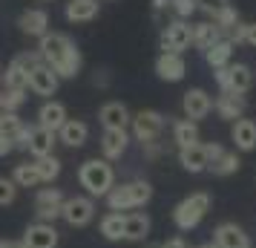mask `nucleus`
<instances>
[{
    "mask_svg": "<svg viewBox=\"0 0 256 248\" xmlns=\"http://www.w3.org/2000/svg\"><path fill=\"white\" fill-rule=\"evenodd\" d=\"M38 55L46 67H52L58 78H75L81 72V52L72 44V38L64 32H46L40 38Z\"/></svg>",
    "mask_w": 256,
    "mask_h": 248,
    "instance_id": "1",
    "label": "nucleus"
},
{
    "mask_svg": "<svg viewBox=\"0 0 256 248\" xmlns=\"http://www.w3.org/2000/svg\"><path fill=\"white\" fill-rule=\"evenodd\" d=\"M78 182L90 196H106L116 185V170L106 159H86L78 167Z\"/></svg>",
    "mask_w": 256,
    "mask_h": 248,
    "instance_id": "2",
    "label": "nucleus"
},
{
    "mask_svg": "<svg viewBox=\"0 0 256 248\" xmlns=\"http://www.w3.org/2000/svg\"><path fill=\"white\" fill-rule=\"evenodd\" d=\"M152 199V185L144 179L136 182H124V185H112V190L106 193V205L110 211H136L141 205H147Z\"/></svg>",
    "mask_w": 256,
    "mask_h": 248,
    "instance_id": "3",
    "label": "nucleus"
},
{
    "mask_svg": "<svg viewBox=\"0 0 256 248\" xmlns=\"http://www.w3.org/2000/svg\"><path fill=\"white\" fill-rule=\"evenodd\" d=\"M210 193H204V190H196V193H190V196H184V199L178 202L173 208V222L178 231H193L202 219H204V213L210 211Z\"/></svg>",
    "mask_w": 256,
    "mask_h": 248,
    "instance_id": "4",
    "label": "nucleus"
},
{
    "mask_svg": "<svg viewBox=\"0 0 256 248\" xmlns=\"http://www.w3.org/2000/svg\"><path fill=\"white\" fill-rule=\"evenodd\" d=\"M216 84H219L222 93L244 95L254 87V70L248 64H228V67L216 70Z\"/></svg>",
    "mask_w": 256,
    "mask_h": 248,
    "instance_id": "5",
    "label": "nucleus"
},
{
    "mask_svg": "<svg viewBox=\"0 0 256 248\" xmlns=\"http://www.w3.org/2000/svg\"><path fill=\"white\" fill-rule=\"evenodd\" d=\"M132 136L136 142H141V147L150 142H158L162 139V130H164V116L158 110H138L132 116Z\"/></svg>",
    "mask_w": 256,
    "mask_h": 248,
    "instance_id": "6",
    "label": "nucleus"
},
{
    "mask_svg": "<svg viewBox=\"0 0 256 248\" xmlns=\"http://www.w3.org/2000/svg\"><path fill=\"white\" fill-rule=\"evenodd\" d=\"M60 216H64L66 225H72V228H84V225H90L92 222V216H95L92 196H70V199H64Z\"/></svg>",
    "mask_w": 256,
    "mask_h": 248,
    "instance_id": "7",
    "label": "nucleus"
},
{
    "mask_svg": "<svg viewBox=\"0 0 256 248\" xmlns=\"http://www.w3.org/2000/svg\"><path fill=\"white\" fill-rule=\"evenodd\" d=\"M184 49H190V24L176 18V21H170L167 29L162 32V52L182 55Z\"/></svg>",
    "mask_w": 256,
    "mask_h": 248,
    "instance_id": "8",
    "label": "nucleus"
},
{
    "mask_svg": "<svg viewBox=\"0 0 256 248\" xmlns=\"http://www.w3.org/2000/svg\"><path fill=\"white\" fill-rule=\"evenodd\" d=\"M60 208H64V193L58 188H40L35 196V213L40 222H52L60 216Z\"/></svg>",
    "mask_w": 256,
    "mask_h": 248,
    "instance_id": "9",
    "label": "nucleus"
},
{
    "mask_svg": "<svg viewBox=\"0 0 256 248\" xmlns=\"http://www.w3.org/2000/svg\"><path fill=\"white\" fill-rule=\"evenodd\" d=\"M213 242H216V248H250V236L244 234L242 225L222 222L213 231Z\"/></svg>",
    "mask_w": 256,
    "mask_h": 248,
    "instance_id": "10",
    "label": "nucleus"
},
{
    "mask_svg": "<svg viewBox=\"0 0 256 248\" xmlns=\"http://www.w3.org/2000/svg\"><path fill=\"white\" fill-rule=\"evenodd\" d=\"M182 107H184V118H190V121H196V124H198V121L213 110V98H210L202 87H193V90H187V93H184Z\"/></svg>",
    "mask_w": 256,
    "mask_h": 248,
    "instance_id": "11",
    "label": "nucleus"
},
{
    "mask_svg": "<svg viewBox=\"0 0 256 248\" xmlns=\"http://www.w3.org/2000/svg\"><path fill=\"white\" fill-rule=\"evenodd\" d=\"M58 84H60V78L52 72V67L44 64V61L29 70V90H32L35 95H55Z\"/></svg>",
    "mask_w": 256,
    "mask_h": 248,
    "instance_id": "12",
    "label": "nucleus"
},
{
    "mask_svg": "<svg viewBox=\"0 0 256 248\" xmlns=\"http://www.w3.org/2000/svg\"><path fill=\"white\" fill-rule=\"evenodd\" d=\"M20 242L26 248H58V231L52 222H35L26 228Z\"/></svg>",
    "mask_w": 256,
    "mask_h": 248,
    "instance_id": "13",
    "label": "nucleus"
},
{
    "mask_svg": "<svg viewBox=\"0 0 256 248\" xmlns=\"http://www.w3.org/2000/svg\"><path fill=\"white\" fill-rule=\"evenodd\" d=\"M98 121L104 124V130H127L132 116H130L127 104H121V101H106L101 107V113H98Z\"/></svg>",
    "mask_w": 256,
    "mask_h": 248,
    "instance_id": "14",
    "label": "nucleus"
},
{
    "mask_svg": "<svg viewBox=\"0 0 256 248\" xmlns=\"http://www.w3.org/2000/svg\"><path fill=\"white\" fill-rule=\"evenodd\" d=\"M0 133H3L14 147L26 150V144H29V127L20 121L18 113H0Z\"/></svg>",
    "mask_w": 256,
    "mask_h": 248,
    "instance_id": "15",
    "label": "nucleus"
},
{
    "mask_svg": "<svg viewBox=\"0 0 256 248\" xmlns=\"http://www.w3.org/2000/svg\"><path fill=\"white\" fill-rule=\"evenodd\" d=\"M230 142L236 144L239 153L256 150V121L254 118H236L230 127Z\"/></svg>",
    "mask_w": 256,
    "mask_h": 248,
    "instance_id": "16",
    "label": "nucleus"
},
{
    "mask_svg": "<svg viewBox=\"0 0 256 248\" xmlns=\"http://www.w3.org/2000/svg\"><path fill=\"white\" fill-rule=\"evenodd\" d=\"M213 110H216L219 118H224V121H236V118H244L248 101H244V95L219 93V95H216V101H213Z\"/></svg>",
    "mask_w": 256,
    "mask_h": 248,
    "instance_id": "17",
    "label": "nucleus"
},
{
    "mask_svg": "<svg viewBox=\"0 0 256 248\" xmlns=\"http://www.w3.org/2000/svg\"><path fill=\"white\" fill-rule=\"evenodd\" d=\"M184 72H187V64H184V58H182V55L162 52V55H158V61H156V75H158L162 81H167V84L182 81V78H184Z\"/></svg>",
    "mask_w": 256,
    "mask_h": 248,
    "instance_id": "18",
    "label": "nucleus"
},
{
    "mask_svg": "<svg viewBox=\"0 0 256 248\" xmlns=\"http://www.w3.org/2000/svg\"><path fill=\"white\" fill-rule=\"evenodd\" d=\"M55 142H58V133L46 130V127H29V144H26V150L35 156V159H40V156H52V147H55Z\"/></svg>",
    "mask_w": 256,
    "mask_h": 248,
    "instance_id": "19",
    "label": "nucleus"
},
{
    "mask_svg": "<svg viewBox=\"0 0 256 248\" xmlns=\"http://www.w3.org/2000/svg\"><path fill=\"white\" fill-rule=\"evenodd\" d=\"M222 38H224V35H222V29L216 24H210V21L190 26V47L202 49V52H208L213 44H219Z\"/></svg>",
    "mask_w": 256,
    "mask_h": 248,
    "instance_id": "20",
    "label": "nucleus"
},
{
    "mask_svg": "<svg viewBox=\"0 0 256 248\" xmlns=\"http://www.w3.org/2000/svg\"><path fill=\"white\" fill-rule=\"evenodd\" d=\"M18 26H20V32L29 35V38H44L49 32V15L44 12V9H26V12L20 15Z\"/></svg>",
    "mask_w": 256,
    "mask_h": 248,
    "instance_id": "21",
    "label": "nucleus"
},
{
    "mask_svg": "<svg viewBox=\"0 0 256 248\" xmlns=\"http://www.w3.org/2000/svg\"><path fill=\"white\" fill-rule=\"evenodd\" d=\"M127 144H130L127 130H104V136H101V153H104L106 162H116V159L124 156Z\"/></svg>",
    "mask_w": 256,
    "mask_h": 248,
    "instance_id": "22",
    "label": "nucleus"
},
{
    "mask_svg": "<svg viewBox=\"0 0 256 248\" xmlns=\"http://www.w3.org/2000/svg\"><path fill=\"white\" fill-rule=\"evenodd\" d=\"M66 121V107L60 101H46V104L38 110V127H46V130L58 133Z\"/></svg>",
    "mask_w": 256,
    "mask_h": 248,
    "instance_id": "23",
    "label": "nucleus"
},
{
    "mask_svg": "<svg viewBox=\"0 0 256 248\" xmlns=\"http://www.w3.org/2000/svg\"><path fill=\"white\" fill-rule=\"evenodd\" d=\"M150 236V216L147 213H124V239L130 242H144Z\"/></svg>",
    "mask_w": 256,
    "mask_h": 248,
    "instance_id": "24",
    "label": "nucleus"
},
{
    "mask_svg": "<svg viewBox=\"0 0 256 248\" xmlns=\"http://www.w3.org/2000/svg\"><path fill=\"white\" fill-rule=\"evenodd\" d=\"M178 162L187 173H202L208 170V153H204V144H190V147H182L178 150Z\"/></svg>",
    "mask_w": 256,
    "mask_h": 248,
    "instance_id": "25",
    "label": "nucleus"
},
{
    "mask_svg": "<svg viewBox=\"0 0 256 248\" xmlns=\"http://www.w3.org/2000/svg\"><path fill=\"white\" fill-rule=\"evenodd\" d=\"M101 3L98 0H70L66 3V21L72 24H90L92 18H98Z\"/></svg>",
    "mask_w": 256,
    "mask_h": 248,
    "instance_id": "26",
    "label": "nucleus"
},
{
    "mask_svg": "<svg viewBox=\"0 0 256 248\" xmlns=\"http://www.w3.org/2000/svg\"><path fill=\"white\" fill-rule=\"evenodd\" d=\"M86 136H90V127H86L84 121H78V118H66L64 127L58 130V139L66 144V147H81V144L86 142Z\"/></svg>",
    "mask_w": 256,
    "mask_h": 248,
    "instance_id": "27",
    "label": "nucleus"
},
{
    "mask_svg": "<svg viewBox=\"0 0 256 248\" xmlns=\"http://www.w3.org/2000/svg\"><path fill=\"white\" fill-rule=\"evenodd\" d=\"M173 142H176L178 150H182V147H190V144H198L202 142L198 124L196 121H190V118H178V121L173 124Z\"/></svg>",
    "mask_w": 256,
    "mask_h": 248,
    "instance_id": "28",
    "label": "nucleus"
},
{
    "mask_svg": "<svg viewBox=\"0 0 256 248\" xmlns=\"http://www.w3.org/2000/svg\"><path fill=\"white\" fill-rule=\"evenodd\" d=\"M239 167H242V159H239V153H236V150H224V153H222L216 162H210L208 170L213 173V176H233Z\"/></svg>",
    "mask_w": 256,
    "mask_h": 248,
    "instance_id": "29",
    "label": "nucleus"
},
{
    "mask_svg": "<svg viewBox=\"0 0 256 248\" xmlns=\"http://www.w3.org/2000/svg\"><path fill=\"white\" fill-rule=\"evenodd\" d=\"M233 49H236V47H233L230 41H224V38H222L219 44H213V47L204 52V58H208V64L213 67V70H222V67H228V64L233 61Z\"/></svg>",
    "mask_w": 256,
    "mask_h": 248,
    "instance_id": "30",
    "label": "nucleus"
},
{
    "mask_svg": "<svg viewBox=\"0 0 256 248\" xmlns=\"http://www.w3.org/2000/svg\"><path fill=\"white\" fill-rule=\"evenodd\" d=\"M101 234H104V239H110V242H118V239H124V213L118 211H110L101 219Z\"/></svg>",
    "mask_w": 256,
    "mask_h": 248,
    "instance_id": "31",
    "label": "nucleus"
},
{
    "mask_svg": "<svg viewBox=\"0 0 256 248\" xmlns=\"http://www.w3.org/2000/svg\"><path fill=\"white\" fill-rule=\"evenodd\" d=\"M32 165H35L40 182H52V179H58V173H60V159L55 153L52 156H40V159H35Z\"/></svg>",
    "mask_w": 256,
    "mask_h": 248,
    "instance_id": "32",
    "label": "nucleus"
},
{
    "mask_svg": "<svg viewBox=\"0 0 256 248\" xmlns=\"http://www.w3.org/2000/svg\"><path fill=\"white\" fill-rule=\"evenodd\" d=\"M12 182L18 185V188H38V185H44V182H40V176H38L35 165H29V162H24V165L14 167Z\"/></svg>",
    "mask_w": 256,
    "mask_h": 248,
    "instance_id": "33",
    "label": "nucleus"
},
{
    "mask_svg": "<svg viewBox=\"0 0 256 248\" xmlns=\"http://www.w3.org/2000/svg\"><path fill=\"white\" fill-rule=\"evenodd\" d=\"M24 104H26V90H12V87H6V90L0 93V113H18Z\"/></svg>",
    "mask_w": 256,
    "mask_h": 248,
    "instance_id": "34",
    "label": "nucleus"
},
{
    "mask_svg": "<svg viewBox=\"0 0 256 248\" xmlns=\"http://www.w3.org/2000/svg\"><path fill=\"white\" fill-rule=\"evenodd\" d=\"M210 24H216L222 29V35H224V32H230L233 26L239 24V12H236V9H233L230 3H228V6H222L219 12L213 15V18H210Z\"/></svg>",
    "mask_w": 256,
    "mask_h": 248,
    "instance_id": "35",
    "label": "nucleus"
},
{
    "mask_svg": "<svg viewBox=\"0 0 256 248\" xmlns=\"http://www.w3.org/2000/svg\"><path fill=\"white\" fill-rule=\"evenodd\" d=\"M170 6H173V12L178 15V21H187V18L198 9L196 0H170Z\"/></svg>",
    "mask_w": 256,
    "mask_h": 248,
    "instance_id": "36",
    "label": "nucleus"
},
{
    "mask_svg": "<svg viewBox=\"0 0 256 248\" xmlns=\"http://www.w3.org/2000/svg\"><path fill=\"white\" fill-rule=\"evenodd\" d=\"M14 196H18V185H14L12 179L0 176V205H12Z\"/></svg>",
    "mask_w": 256,
    "mask_h": 248,
    "instance_id": "37",
    "label": "nucleus"
},
{
    "mask_svg": "<svg viewBox=\"0 0 256 248\" xmlns=\"http://www.w3.org/2000/svg\"><path fill=\"white\" fill-rule=\"evenodd\" d=\"M244 32H248V24H242V21H239L230 32H224V41H230L233 47H239V44H244Z\"/></svg>",
    "mask_w": 256,
    "mask_h": 248,
    "instance_id": "38",
    "label": "nucleus"
},
{
    "mask_svg": "<svg viewBox=\"0 0 256 248\" xmlns=\"http://www.w3.org/2000/svg\"><path fill=\"white\" fill-rule=\"evenodd\" d=\"M196 3H198V9L208 15V18H213L222 6H228V0H196Z\"/></svg>",
    "mask_w": 256,
    "mask_h": 248,
    "instance_id": "39",
    "label": "nucleus"
},
{
    "mask_svg": "<svg viewBox=\"0 0 256 248\" xmlns=\"http://www.w3.org/2000/svg\"><path fill=\"white\" fill-rule=\"evenodd\" d=\"M204 153H208V165H210V162H216V159L224 153V147H222L219 142H208L204 144Z\"/></svg>",
    "mask_w": 256,
    "mask_h": 248,
    "instance_id": "40",
    "label": "nucleus"
},
{
    "mask_svg": "<svg viewBox=\"0 0 256 248\" xmlns=\"http://www.w3.org/2000/svg\"><path fill=\"white\" fill-rule=\"evenodd\" d=\"M162 248H190V245L184 242V236H173V239L162 242Z\"/></svg>",
    "mask_w": 256,
    "mask_h": 248,
    "instance_id": "41",
    "label": "nucleus"
},
{
    "mask_svg": "<svg viewBox=\"0 0 256 248\" xmlns=\"http://www.w3.org/2000/svg\"><path fill=\"white\" fill-rule=\"evenodd\" d=\"M12 150H14V144L9 142V139H6V136H3V133H0V156L12 153Z\"/></svg>",
    "mask_w": 256,
    "mask_h": 248,
    "instance_id": "42",
    "label": "nucleus"
},
{
    "mask_svg": "<svg viewBox=\"0 0 256 248\" xmlns=\"http://www.w3.org/2000/svg\"><path fill=\"white\" fill-rule=\"evenodd\" d=\"M244 44L256 47V24H248V32H244Z\"/></svg>",
    "mask_w": 256,
    "mask_h": 248,
    "instance_id": "43",
    "label": "nucleus"
},
{
    "mask_svg": "<svg viewBox=\"0 0 256 248\" xmlns=\"http://www.w3.org/2000/svg\"><path fill=\"white\" fill-rule=\"evenodd\" d=\"M167 6H170V0H152V12H156V15H158V12H164Z\"/></svg>",
    "mask_w": 256,
    "mask_h": 248,
    "instance_id": "44",
    "label": "nucleus"
},
{
    "mask_svg": "<svg viewBox=\"0 0 256 248\" xmlns=\"http://www.w3.org/2000/svg\"><path fill=\"white\" fill-rule=\"evenodd\" d=\"M3 248H26L20 239H3Z\"/></svg>",
    "mask_w": 256,
    "mask_h": 248,
    "instance_id": "45",
    "label": "nucleus"
},
{
    "mask_svg": "<svg viewBox=\"0 0 256 248\" xmlns=\"http://www.w3.org/2000/svg\"><path fill=\"white\" fill-rule=\"evenodd\" d=\"M196 248H216V242H202V245H196Z\"/></svg>",
    "mask_w": 256,
    "mask_h": 248,
    "instance_id": "46",
    "label": "nucleus"
},
{
    "mask_svg": "<svg viewBox=\"0 0 256 248\" xmlns=\"http://www.w3.org/2000/svg\"><path fill=\"white\" fill-rule=\"evenodd\" d=\"M150 248H162V245H150Z\"/></svg>",
    "mask_w": 256,
    "mask_h": 248,
    "instance_id": "47",
    "label": "nucleus"
},
{
    "mask_svg": "<svg viewBox=\"0 0 256 248\" xmlns=\"http://www.w3.org/2000/svg\"><path fill=\"white\" fill-rule=\"evenodd\" d=\"M0 248H3V239H0Z\"/></svg>",
    "mask_w": 256,
    "mask_h": 248,
    "instance_id": "48",
    "label": "nucleus"
},
{
    "mask_svg": "<svg viewBox=\"0 0 256 248\" xmlns=\"http://www.w3.org/2000/svg\"><path fill=\"white\" fill-rule=\"evenodd\" d=\"M40 3H46V0H40Z\"/></svg>",
    "mask_w": 256,
    "mask_h": 248,
    "instance_id": "49",
    "label": "nucleus"
}]
</instances>
